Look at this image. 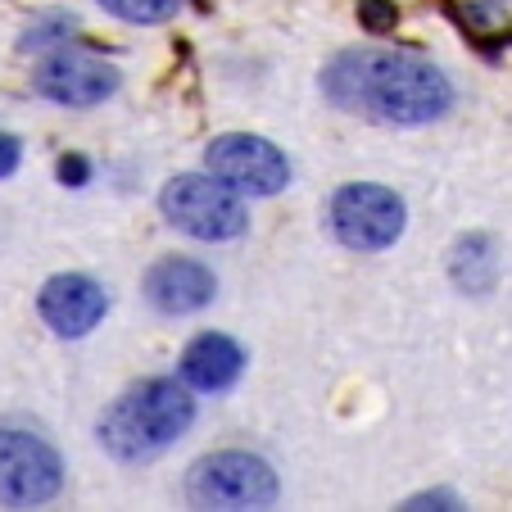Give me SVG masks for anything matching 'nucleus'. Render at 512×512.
Segmentation results:
<instances>
[{
	"label": "nucleus",
	"instance_id": "1",
	"mask_svg": "<svg viewBox=\"0 0 512 512\" xmlns=\"http://www.w3.org/2000/svg\"><path fill=\"white\" fill-rule=\"evenodd\" d=\"M322 91L336 109L390 127H422L445 118L454 105V87L435 64L404 50L358 46L340 50L322 73Z\"/></svg>",
	"mask_w": 512,
	"mask_h": 512
},
{
	"label": "nucleus",
	"instance_id": "2",
	"mask_svg": "<svg viewBox=\"0 0 512 512\" xmlns=\"http://www.w3.org/2000/svg\"><path fill=\"white\" fill-rule=\"evenodd\" d=\"M195 422V399L186 381L155 377L132 386L105 408L96 435L109 458L118 463H150L173 449Z\"/></svg>",
	"mask_w": 512,
	"mask_h": 512
},
{
	"label": "nucleus",
	"instance_id": "3",
	"mask_svg": "<svg viewBox=\"0 0 512 512\" xmlns=\"http://www.w3.org/2000/svg\"><path fill=\"white\" fill-rule=\"evenodd\" d=\"M159 209L177 232L195 236V241H236L250 227L241 195L223 186L213 173H182L164 186Z\"/></svg>",
	"mask_w": 512,
	"mask_h": 512
},
{
	"label": "nucleus",
	"instance_id": "4",
	"mask_svg": "<svg viewBox=\"0 0 512 512\" xmlns=\"http://www.w3.org/2000/svg\"><path fill=\"white\" fill-rule=\"evenodd\" d=\"M281 494V481L268 458L245 454V449H223L191 467L186 476V499L195 508H272Z\"/></svg>",
	"mask_w": 512,
	"mask_h": 512
},
{
	"label": "nucleus",
	"instance_id": "5",
	"mask_svg": "<svg viewBox=\"0 0 512 512\" xmlns=\"http://www.w3.org/2000/svg\"><path fill=\"white\" fill-rule=\"evenodd\" d=\"M327 227L345 250L358 254H377L404 236L408 227V209L390 186H372V182H349L331 195L327 204Z\"/></svg>",
	"mask_w": 512,
	"mask_h": 512
},
{
	"label": "nucleus",
	"instance_id": "6",
	"mask_svg": "<svg viewBox=\"0 0 512 512\" xmlns=\"http://www.w3.org/2000/svg\"><path fill=\"white\" fill-rule=\"evenodd\" d=\"M204 168L236 195H277L290 186V159L281 155L268 136L227 132L213 136L204 150Z\"/></svg>",
	"mask_w": 512,
	"mask_h": 512
},
{
	"label": "nucleus",
	"instance_id": "7",
	"mask_svg": "<svg viewBox=\"0 0 512 512\" xmlns=\"http://www.w3.org/2000/svg\"><path fill=\"white\" fill-rule=\"evenodd\" d=\"M64 490V463L32 431H0V503L37 508Z\"/></svg>",
	"mask_w": 512,
	"mask_h": 512
},
{
	"label": "nucleus",
	"instance_id": "8",
	"mask_svg": "<svg viewBox=\"0 0 512 512\" xmlns=\"http://www.w3.org/2000/svg\"><path fill=\"white\" fill-rule=\"evenodd\" d=\"M118 82L123 78H118L114 64H105L96 55H78V50H59V55L41 59V68L32 73V91L68 109L105 105L118 91Z\"/></svg>",
	"mask_w": 512,
	"mask_h": 512
},
{
	"label": "nucleus",
	"instance_id": "9",
	"mask_svg": "<svg viewBox=\"0 0 512 512\" xmlns=\"http://www.w3.org/2000/svg\"><path fill=\"white\" fill-rule=\"evenodd\" d=\"M105 309H109V295L100 290V281L82 277V272H59V277H50L37 295L41 322H46L55 336H68V340L96 331L100 318H105Z\"/></svg>",
	"mask_w": 512,
	"mask_h": 512
},
{
	"label": "nucleus",
	"instance_id": "10",
	"mask_svg": "<svg viewBox=\"0 0 512 512\" xmlns=\"http://www.w3.org/2000/svg\"><path fill=\"white\" fill-rule=\"evenodd\" d=\"M213 295H218V277L200 259L168 254V259H159L155 268L145 272V300L155 304L159 313H168V318L200 313L204 304H213Z\"/></svg>",
	"mask_w": 512,
	"mask_h": 512
},
{
	"label": "nucleus",
	"instance_id": "11",
	"mask_svg": "<svg viewBox=\"0 0 512 512\" xmlns=\"http://www.w3.org/2000/svg\"><path fill=\"white\" fill-rule=\"evenodd\" d=\"M177 372H182V381L191 390H200V395H223V390H232L236 381H241L245 354H241V345H236L232 336L204 331V336H195L191 345L182 349Z\"/></svg>",
	"mask_w": 512,
	"mask_h": 512
},
{
	"label": "nucleus",
	"instance_id": "12",
	"mask_svg": "<svg viewBox=\"0 0 512 512\" xmlns=\"http://www.w3.org/2000/svg\"><path fill=\"white\" fill-rule=\"evenodd\" d=\"M449 277H454L458 290H472V295H485L499 277V254H494L490 236H463L449 254Z\"/></svg>",
	"mask_w": 512,
	"mask_h": 512
},
{
	"label": "nucleus",
	"instance_id": "13",
	"mask_svg": "<svg viewBox=\"0 0 512 512\" xmlns=\"http://www.w3.org/2000/svg\"><path fill=\"white\" fill-rule=\"evenodd\" d=\"M114 19L123 23H136V28H150V23H168L177 10H182V0H100Z\"/></svg>",
	"mask_w": 512,
	"mask_h": 512
},
{
	"label": "nucleus",
	"instance_id": "14",
	"mask_svg": "<svg viewBox=\"0 0 512 512\" xmlns=\"http://www.w3.org/2000/svg\"><path fill=\"white\" fill-rule=\"evenodd\" d=\"M358 23H363L372 37H381V32H390L399 23V14L390 0H358Z\"/></svg>",
	"mask_w": 512,
	"mask_h": 512
},
{
	"label": "nucleus",
	"instance_id": "15",
	"mask_svg": "<svg viewBox=\"0 0 512 512\" xmlns=\"http://www.w3.org/2000/svg\"><path fill=\"white\" fill-rule=\"evenodd\" d=\"M87 177H91V164L82 155H64V159H59V182H64V186H87Z\"/></svg>",
	"mask_w": 512,
	"mask_h": 512
},
{
	"label": "nucleus",
	"instance_id": "16",
	"mask_svg": "<svg viewBox=\"0 0 512 512\" xmlns=\"http://www.w3.org/2000/svg\"><path fill=\"white\" fill-rule=\"evenodd\" d=\"M55 32H73V19H55V23H41V28H28V37H23V46H50V41H59Z\"/></svg>",
	"mask_w": 512,
	"mask_h": 512
},
{
	"label": "nucleus",
	"instance_id": "17",
	"mask_svg": "<svg viewBox=\"0 0 512 512\" xmlns=\"http://www.w3.org/2000/svg\"><path fill=\"white\" fill-rule=\"evenodd\" d=\"M19 159H23V145H19V136L0 132V177H10L14 168H19Z\"/></svg>",
	"mask_w": 512,
	"mask_h": 512
},
{
	"label": "nucleus",
	"instance_id": "18",
	"mask_svg": "<svg viewBox=\"0 0 512 512\" xmlns=\"http://www.w3.org/2000/svg\"><path fill=\"white\" fill-rule=\"evenodd\" d=\"M404 508H458V494L454 490H426V494H413Z\"/></svg>",
	"mask_w": 512,
	"mask_h": 512
}]
</instances>
